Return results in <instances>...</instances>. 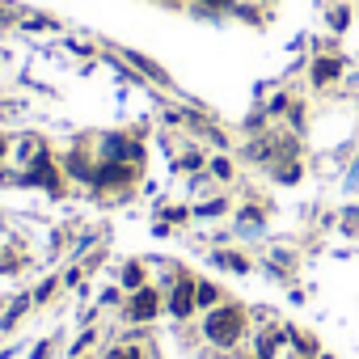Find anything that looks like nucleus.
<instances>
[{"label": "nucleus", "mask_w": 359, "mask_h": 359, "mask_svg": "<svg viewBox=\"0 0 359 359\" xmlns=\"http://www.w3.org/2000/svg\"><path fill=\"white\" fill-rule=\"evenodd\" d=\"M241 325H245L241 309H216V313L208 317V338H212V342H220V346H229V342H237Z\"/></svg>", "instance_id": "nucleus-1"}, {"label": "nucleus", "mask_w": 359, "mask_h": 359, "mask_svg": "<svg viewBox=\"0 0 359 359\" xmlns=\"http://www.w3.org/2000/svg\"><path fill=\"white\" fill-rule=\"evenodd\" d=\"M334 72H338V64H334V60H325V64L317 60V68H313V76H317V81H334Z\"/></svg>", "instance_id": "nucleus-4"}, {"label": "nucleus", "mask_w": 359, "mask_h": 359, "mask_svg": "<svg viewBox=\"0 0 359 359\" xmlns=\"http://www.w3.org/2000/svg\"><path fill=\"white\" fill-rule=\"evenodd\" d=\"M191 309H195V287H191V279H182V283L173 287V296H169V313L173 317H187Z\"/></svg>", "instance_id": "nucleus-2"}, {"label": "nucleus", "mask_w": 359, "mask_h": 359, "mask_svg": "<svg viewBox=\"0 0 359 359\" xmlns=\"http://www.w3.org/2000/svg\"><path fill=\"white\" fill-rule=\"evenodd\" d=\"M0 152H5V140H0Z\"/></svg>", "instance_id": "nucleus-7"}, {"label": "nucleus", "mask_w": 359, "mask_h": 359, "mask_svg": "<svg viewBox=\"0 0 359 359\" xmlns=\"http://www.w3.org/2000/svg\"><path fill=\"white\" fill-rule=\"evenodd\" d=\"M140 275H144V271L131 262V266H127V275H123V283H127V287H140Z\"/></svg>", "instance_id": "nucleus-5"}, {"label": "nucleus", "mask_w": 359, "mask_h": 359, "mask_svg": "<svg viewBox=\"0 0 359 359\" xmlns=\"http://www.w3.org/2000/svg\"><path fill=\"white\" fill-rule=\"evenodd\" d=\"M152 313H156V292H152V287H144V292L131 300V317H135V321H148Z\"/></svg>", "instance_id": "nucleus-3"}, {"label": "nucleus", "mask_w": 359, "mask_h": 359, "mask_svg": "<svg viewBox=\"0 0 359 359\" xmlns=\"http://www.w3.org/2000/svg\"><path fill=\"white\" fill-rule=\"evenodd\" d=\"M203 5H224V0H203Z\"/></svg>", "instance_id": "nucleus-6"}]
</instances>
